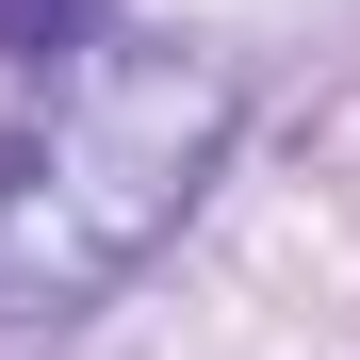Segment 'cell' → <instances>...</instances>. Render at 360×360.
I'll return each instance as SVG.
<instances>
[{"instance_id": "2", "label": "cell", "mask_w": 360, "mask_h": 360, "mask_svg": "<svg viewBox=\"0 0 360 360\" xmlns=\"http://www.w3.org/2000/svg\"><path fill=\"white\" fill-rule=\"evenodd\" d=\"M0 49H17V66H66L82 49V0H0Z\"/></svg>"}, {"instance_id": "1", "label": "cell", "mask_w": 360, "mask_h": 360, "mask_svg": "<svg viewBox=\"0 0 360 360\" xmlns=\"http://www.w3.org/2000/svg\"><path fill=\"white\" fill-rule=\"evenodd\" d=\"M229 66L197 49H131V66H82L49 98V131L0 148V311L66 328L98 295H131L148 246L197 213V180L229 164Z\"/></svg>"}]
</instances>
